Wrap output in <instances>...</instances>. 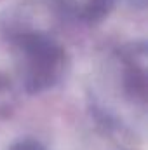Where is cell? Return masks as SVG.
<instances>
[{
    "mask_svg": "<svg viewBox=\"0 0 148 150\" xmlns=\"http://www.w3.org/2000/svg\"><path fill=\"white\" fill-rule=\"evenodd\" d=\"M56 4L65 18L96 23L110 14L117 0H56Z\"/></svg>",
    "mask_w": 148,
    "mask_h": 150,
    "instance_id": "cell-2",
    "label": "cell"
},
{
    "mask_svg": "<svg viewBox=\"0 0 148 150\" xmlns=\"http://www.w3.org/2000/svg\"><path fill=\"white\" fill-rule=\"evenodd\" d=\"M7 150H47L38 140L33 138H23V140H18L16 143H12Z\"/></svg>",
    "mask_w": 148,
    "mask_h": 150,
    "instance_id": "cell-3",
    "label": "cell"
},
{
    "mask_svg": "<svg viewBox=\"0 0 148 150\" xmlns=\"http://www.w3.org/2000/svg\"><path fill=\"white\" fill-rule=\"evenodd\" d=\"M98 119L115 131L143 126L147 110V49L129 44L117 49L91 93Z\"/></svg>",
    "mask_w": 148,
    "mask_h": 150,
    "instance_id": "cell-1",
    "label": "cell"
}]
</instances>
